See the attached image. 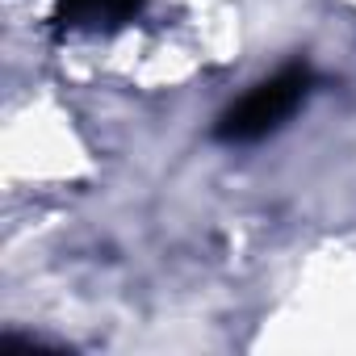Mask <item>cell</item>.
Listing matches in <instances>:
<instances>
[{
	"instance_id": "7a4b0ae2",
	"label": "cell",
	"mask_w": 356,
	"mask_h": 356,
	"mask_svg": "<svg viewBox=\"0 0 356 356\" xmlns=\"http://www.w3.org/2000/svg\"><path fill=\"white\" fill-rule=\"evenodd\" d=\"M143 0H59L63 26H118L138 13Z\"/></svg>"
},
{
	"instance_id": "6da1fadb",
	"label": "cell",
	"mask_w": 356,
	"mask_h": 356,
	"mask_svg": "<svg viewBox=\"0 0 356 356\" xmlns=\"http://www.w3.org/2000/svg\"><path fill=\"white\" fill-rule=\"evenodd\" d=\"M310 88V72L306 67H285L277 76H268L264 84H256L239 105H231L218 122V134L227 143H256L264 134H273L302 101Z\"/></svg>"
}]
</instances>
